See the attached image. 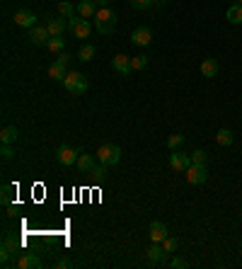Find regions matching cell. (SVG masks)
<instances>
[{
    "instance_id": "6da1fadb",
    "label": "cell",
    "mask_w": 242,
    "mask_h": 269,
    "mask_svg": "<svg viewBox=\"0 0 242 269\" xmlns=\"http://www.w3.org/2000/svg\"><path fill=\"white\" fill-rule=\"evenodd\" d=\"M95 27H97L100 34H112V32L117 29V15H114L109 7L97 10V15H95Z\"/></svg>"
},
{
    "instance_id": "7a4b0ae2",
    "label": "cell",
    "mask_w": 242,
    "mask_h": 269,
    "mask_svg": "<svg viewBox=\"0 0 242 269\" xmlns=\"http://www.w3.org/2000/svg\"><path fill=\"white\" fill-rule=\"evenodd\" d=\"M97 160H100L102 165H107V167L117 165L121 160V148L117 143H102V145L97 148Z\"/></svg>"
},
{
    "instance_id": "3957f363",
    "label": "cell",
    "mask_w": 242,
    "mask_h": 269,
    "mask_svg": "<svg viewBox=\"0 0 242 269\" xmlns=\"http://www.w3.org/2000/svg\"><path fill=\"white\" fill-rule=\"evenodd\" d=\"M63 87H65L68 92H73V95H85L90 85H87V78H85L82 73L73 70V73H68V75H65V80H63Z\"/></svg>"
},
{
    "instance_id": "277c9868",
    "label": "cell",
    "mask_w": 242,
    "mask_h": 269,
    "mask_svg": "<svg viewBox=\"0 0 242 269\" xmlns=\"http://www.w3.org/2000/svg\"><path fill=\"white\" fill-rule=\"evenodd\" d=\"M20 248H22V243L15 238V233H5V238H2V248H0V262H2V267L10 265L12 255L20 252Z\"/></svg>"
},
{
    "instance_id": "5b68a950",
    "label": "cell",
    "mask_w": 242,
    "mask_h": 269,
    "mask_svg": "<svg viewBox=\"0 0 242 269\" xmlns=\"http://www.w3.org/2000/svg\"><path fill=\"white\" fill-rule=\"evenodd\" d=\"M186 180H189V185H203L208 180V167L199 165V163H191L189 170H186Z\"/></svg>"
},
{
    "instance_id": "8992f818",
    "label": "cell",
    "mask_w": 242,
    "mask_h": 269,
    "mask_svg": "<svg viewBox=\"0 0 242 269\" xmlns=\"http://www.w3.org/2000/svg\"><path fill=\"white\" fill-rule=\"evenodd\" d=\"M191 165V153H184V150H172L170 155V167L177 170V172H186Z\"/></svg>"
},
{
    "instance_id": "52a82bcc",
    "label": "cell",
    "mask_w": 242,
    "mask_h": 269,
    "mask_svg": "<svg viewBox=\"0 0 242 269\" xmlns=\"http://www.w3.org/2000/svg\"><path fill=\"white\" fill-rule=\"evenodd\" d=\"M70 29L75 34V39H87L92 34V24L85 20V17H73L70 20Z\"/></svg>"
},
{
    "instance_id": "ba28073f",
    "label": "cell",
    "mask_w": 242,
    "mask_h": 269,
    "mask_svg": "<svg viewBox=\"0 0 242 269\" xmlns=\"http://www.w3.org/2000/svg\"><path fill=\"white\" fill-rule=\"evenodd\" d=\"M78 158H80V150H75V148H70V145H59L56 148V160H59L60 165H73V163H78Z\"/></svg>"
},
{
    "instance_id": "9c48e42d",
    "label": "cell",
    "mask_w": 242,
    "mask_h": 269,
    "mask_svg": "<svg viewBox=\"0 0 242 269\" xmlns=\"http://www.w3.org/2000/svg\"><path fill=\"white\" fill-rule=\"evenodd\" d=\"M27 39H29V44H34V46H46L49 39H51V32H49V27H32Z\"/></svg>"
},
{
    "instance_id": "30bf717a",
    "label": "cell",
    "mask_w": 242,
    "mask_h": 269,
    "mask_svg": "<svg viewBox=\"0 0 242 269\" xmlns=\"http://www.w3.org/2000/svg\"><path fill=\"white\" fill-rule=\"evenodd\" d=\"M15 24L22 29H32V27H37V15L32 10H20V12H15Z\"/></svg>"
},
{
    "instance_id": "8fae6325",
    "label": "cell",
    "mask_w": 242,
    "mask_h": 269,
    "mask_svg": "<svg viewBox=\"0 0 242 269\" xmlns=\"http://www.w3.org/2000/svg\"><path fill=\"white\" fill-rule=\"evenodd\" d=\"M131 41H133L136 46H150V41H153L150 27H138V29L131 34Z\"/></svg>"
},
{
    "instance_id": "7c38bea8",
    "label": "cell",
    "mask_w": 242,
    "mask_h": 269,
    "mask_svg": "<svg viewBox=\"0 0 242 269\" xmlns=\"http://www.w3.org/2000/svg\"><path fill=\"white\" fill-rule=\"evenodd\" d=\"M15 265H17V269H37V267H41V260L34 252H22Z\"/></svg>"
},
{
    "instance_id": "4fadbf2b",
    "label": "cell",
    "mask_w": 242,
    "mask_h": 269,
    "mask_svg": "<svg viewBox=\"0 0 242 269\" xmlns=\"http://www.w3.org/2000/svg\"><path fill=\"white\" fill-rule=\"evenodd\" d=\"M78 170L82 172V175H90L92 172V167L97 165V155H90V153H80V158H78Z\"/></svg>"
},
{
    "instance_id": "5bb4252c",
    "label": "cell",
    "mask_w": 242,
    "mask_h": 269,
    "mask_svg": "<svg viewBox=\"0 0 242 269\" xmlns=\"http://www.w3.org/2000/svg\"><path fill=\"white\" fill-rule=\"evenodd\" d=\"M112 68H114L119 75H131V70H133L131 59H128V56H123V54H119V56H114V59H112Z\"/></svg>"
},
{
    "instance_id": "9a60e30c",
    "label": "cell",
    "mask_w": 242,
    "mask_h": 269,
    "mask_svg": "<svg viewBox=\"0 0 242 269\" xmlns=\"http://www.w3.org/2000/svg\"><path fill=\"white\" fill-rule=\"evenodd\" d=\"M148 233H150V240H153V243H162V240L167 238V226L160 223V221H153Z\"/></svg>"
},
{
    "instance_id": "2e32d148",
    "label": "cell",
    "mask_w": 242,
    "mask_h": 269,
    "mask_svg": "<svg viewBox=\"0 0 242 269\" xmlns=\"http://www.w3.org/2000/svg\"><path fill=\"white\" fill-rule=\"evenodd\" d=\"M78 15L85 17V20L95 17V15H97V2H95V0H80V2H78Z\"/></svg>"
},
{
    "instance_id": "e0dca14e",
    "label": "cell",
    "mask_w": 242,
    "mask_h": 269,
    "mask_svg": "<svg viewBox=\"0 0 242 269\" xmlns=\"http://www.w3.org/2000/svg\"><path fill=\"white\" fill-rule=\"evenodd\" d=\"M65 20H68V17H63V15H60V17H51V20H49V24H46V27H49L51 37H60V34L65 32V24H70V22H65Z\"/></svg>"
},
{
    "instance_id": "ac0fdd59",
    "label": "cell",
    "mask_w": 242,
    "mask_h": 269,
    "mask_svg": "<svg viewBox=\"0 0 242 269\" xmlns=\"http://www.w3.org/2000/svg\"><path fill=\"white\" fill-rule=\"evenodd\" d=\"M201 75H203V78H216V75H218V61H216V59H203Z\"/></svg>"
},
{
    "instance_id": "d6986e66",
    "label": "cell",
    "mask_w": 242,
    "mask_h": 269,
    "mask_svg": "<svg viewBox=\"0 0 242 269\" xmlns=\"http://www.w3.org/2000/svg\"><path fill=\"white\" fill-rule=\"evenodd\" d=\"M165 255H167V250L160 248V245H153V248L148 250V260H150V265H160V262L165 260Z\"/></svg>"
},
{
    "instance_id": "ffe728a7",
    "label": "cell",
    "mask_w": 242,
    "mask_h": 269,
    "mask_svg": "<svg viewBox=\"0 0 242 269\" xmlns=\"http://www.w3.org/2000/svg\"><path fill=\"white\" fill-rule=\"evenodd\" d=\"M59 12L63 15V17L73 20V17H78V5H73V2H68V0H60V2H59Z\"/></svg>"
},
{
    "instance_id": "44dd1931",
    "label": "cell",
    "mask_w": 242,
    "mask_h": 269,
    "mask_svg": "<svg viewBox=\"0 0 242 269\" xmlns=\"http://www.w3.org/2000/svg\"><path fill=\"white\" fill-rule=\"evenodd\" d=\"M228 22L230 24H240L242 22V2H235L228 7Z\"/></svg>"
},
{
    "instance_id": "7402d4cb",
    "label": "cell",
    "mask_w": 242,
    "mask_h": 269,
    "mask_svg": "<svg viewBox=\"0 0 242 269\" xmlns=\"http://www.w3.org/2000/svg\"><path fill=\"white\" fill-rule=\"evenodd\" d=\"M17 136H20V131H17L15 126H5V129L0 131V141L7 143V145H12V143L17 141Z\"/></svg>"
},
{
    "instance_id": "603a6c76",
    "label": "cell",
    "mask_w": 242,
    "mask_h": 269,
    "mask_svg": "<svg viewBox=\"0 0 242 269\" xmlns=\"http://www.w3.org/2000/svg\"><path fill=\"white\" fill-rule=\"evenodd\" d=\"M95 54H97V49H95L92 44H82V49L78 51V59L87 63V61H92V59H95Z\"/></svg>"
},
{
    "instance_id": "cb8c5ba5",
    "label": "cell",
    "mask_w": 242,
    "mask_h": 269,
    "mask_svg": "<svg viewBox=\"0 0 242 269\" xmlns=\"http://www.w3.org/2000/svg\"><path fill=\"white\" fill-rule=\"evenodd\" d=\"M49 75H51L56 83H63L65 75H68V70H65V66H60V63H54V66L49 68Z\"/></svg>"
},
{
    "instance_id": "d4e9b609",
    "label": "cell",
    "mask_w": 242,
    "mask_h": 269,
    "mask_svg": "<svg viewBox=\"0 0 242 269\" xmlns=\"http://www.w3.org/2000/svg\"><path fill=\"white\" fill-rule=\"evenodd\" d=\"M216 141H218V145H230L233 141H235V136L230 129H221L218 134H216Z\"/></svg>"
},
{
    "instance_id": "484cf974",
    "label": "cell",
    "mask_w": 242,
    "mask_h": 269,
    "mask_svg": "<svg viewBox=\"0 0 242 269\" xmlns=\"http://www.w3.org/2000/svg\"><path fill=\"white\" fill-rule=\"evenodd\" d=\"M46 46H49V51H54V54H60V51H63V46H65V39H63V37H51Z\"/></svg>"
},
{
    "instance_id": "4316f807",
    "label": "cell",
    "mask_w": 242,
    "mask_h": 269,
    "mask_svg": "<svg viewBox=\"0 0 242 269\" xmlns=\"http://www.w3.org/2000/svg\"><path fill=\"white\" fill-rule=\"evenodd\" d=\"M12 202V185H2V189H0V204L2 206H10Z\"/></svg>"
},
{
    "instance_id": "83f0119b",
    "label": "cell",
    "mask_w": 242,
    "mask_h": 269,
    "mask_svg": "<svg viewBox=\"0 0 242 269\" xmlns=\"http://www.w3.org/2000/svg\"><path fill=\"white\" fill-rule=\"evenodd\" d=\"M131 66H133V70H143V68L148 66V56H145V54L133 56V59H131Z\"/></svg>"
},
{
    "instance_id": "f1b7e54d",
    "label": "cell",
    "mask_w": 242,
    "mask_h": 269,
    "mask_svg": "<svg viewBox=\"0 0 242 269\" xmlns=\"http://www.w3.org/2000/svg\"><path fill=\"white\" fill-rule=\"evenodd\" d=\"M206 158H208V153H206V150H201V148H196V150L191 153V163H199V165H206Z\"/></svg>"
},
{
    "instance_id": "f546056e",
    "label": "cell",
    "mask_w": 242,
    "mask_h": 269,
    "mask_svg": "<svg viewBox=\"0 0 242 269\" xmlns=\"http://www.w3.org/2000/svg\"><path fill=\"white\" fill-rule=\"evenodd\" d=\"M182 143H184V136L182 134H172L170 138H167V148H172V150H177Z\"/></svg>"
},
{
    "instance_id": "4dcf8cb0",
    "label": "cell",
    "mask_w": 242,
    "mask_h": 269,
    "mask_svg": "<svg viewBox=\"0 0 242 269\" xmlns=\"http://www.w3.org/2000/svg\"><path fill=\"white\" fill-rule=\"evenodd\" d=\"M92 177H97V180H104L107 177V165H102V163H97L95 167H92V172H90Z\"/></svg>"
},
{
    "instance_id": "1f68e13d",
    "label": "cell",
    "mask_w": 242,
    "mask_h": 269,
    "mask_svg": "<svg viewBox=\"0 0 242 269\" xmlns=\"http://www.w3.org/2000/svg\"><path fill=\"white\" fill-rule=\"evenodd\" d=\"M128 2H131L133 10H148L153 5V0H128Z\"/></svg>"
},
{
    "instance_id": "d6a6232c",
    "label": "cell",
    "mask_w": 242,
    "mask_h": 269,
    "mask_svg": "<svg viewBox=\"0 0 242 269\" xmlns=\"http://www.w3.org/2000/svg\"><path fill=\"white\" fill-rule=\"evenodd\" d=\"M0 155H2V160L7 163V160H12V158H15V150H12L7 143H2V150H0Z\"/></svg>"
},
{
    "instance_id": "836d02e7",
    "label": "cell",
    "mask_w": 242,
    "mask_h": 269,
    "mask_svg": "<svg viewBox=\"0 0 242 269\" xmlns=\"http://www.w3.org/2000/svg\"><path fill=\"white\" fill-rule=\"evenodd\" d=\"M162 248H165V250H167V252H175V250H177V240H175V238H170V235H167V238H165V240H162Z\"/></svg>"
},
{
    "instance_id": "e575fe53",
    "label": "cell",
    "mask_w": 242,
    "mask_h": 269,
    "mask_svg": "<svg viewBox=\"0 0 242 269\" xmlns=\"http://www.w3.org/2000/svg\"><path fill=\"white\" fill-rule=\"evenodd\" d=\"M170 267H172V269H186V267H189V262H186L184 257H175V260L170 262Z\"/></svg>"
},
{
    "instance_id": "d590c367",
    "label": "cell",
    "mask_w": 242,
    "mask_h": 269,
    "mask_svg": "<svg viewBox=\"0 0 242 269\" xmlns=\"http://www.w3.org/2000/svg\"><path fill=\"white\" fill-rule=\"evenodd\" d=\"M56 63H60V66H68V63H70V54L60 51V54H59V59H56Z\"/></svg>"
},
{
    "instance_id": "8d00e7d4",
    "label": "cell",
    "mask_w": 242,
    "mask_h": 269,
    "mask_svg": "<svg viewBox=\"0 0 242 269\" xmlns=\"http://www.w3.org/2000/svg\"><path fill=\"white\" fill-rule=\"evenodd\" d=\"M59 267H60V269H65V267H70V260H60V262H59Z\"/></svg>"
},
{
    "instance_id": "74e56055",
    "label": "cell",
    "mask_w": 242,
    "mask_h": 269,
    "mask_svg": "<svg viewBox=\"0 0 242 269\" xmlns=\"http://www.w3.org/2000/svg\"><path fill=\"white\" fill-rule=\"evenodd\" d=\"M95 2H97V7H107L109 5V0H95Z\"/></svg>"
},
{
    "instance_id": "f35d334b",
    "label": "cell",
    "mask_w": 242,
    "mask_h": 269,
    "mask_svg": "<svg viewBox=\"0 0 242 269\" xmlns=\"http://www.w3.org/2000/svg\"><path fill=\"white\" fill-rule=\"evenodd\" d=\"M167 0H153V5H165Z\"/></svg>"
},
{
    "instance_id": "ab89813d",
    "label": "cell",
    "mask_w": 242,
    "mask_h": 269,
    "mask_svg": "<svg viewBox=\"0 0 242 269\" xmlns=\"http://www.w3.org/2000/svg\"><path fill=\"white\" fill-rule=\"evenodd\" d=\"M240 2H242V0H240Z\"/></svg>"
}]
</instances>
